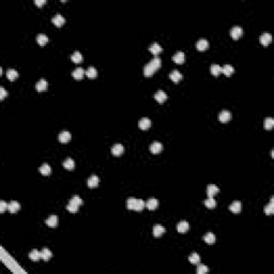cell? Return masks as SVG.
Listing matches in <instances>:
<instances>
[{
    "mask_svg": "<svg viewBox=\"0 0 274 274\" xmlns=\"http://www.w3.org/2000/svg\"><path fill=\"white\" fill-rule=\"evenodd\" d=\"M6 209H7V203L4 200L0 202V212H4Z\"/></svg>",
    "mask_w": 274,
    "mask_h": 274,
    "instance_id": "obj_43",
    "label": "cell"
},
{
    "mask_svg": "<svg viewBox=\"0 0 274 274\" xmlns=\"http://www.w3.org/2000/svg\"><path fill=\"white\" fill-rule=\"evenodd\" d=\"M7 90L4 89L3 87H0V99H4V97H7Z\"/></svg>",
    "mask_w": 274,
    "mask_h": 274,
    "instance_id": "obj_44",
    "label": "cell"
},
{
    "mask_svg": "<svg viewBox=\"0 0 274 274\" xmlns=\"http://www.w3.org/2000/svg\"><path fill=\"white\" fill-rule=\"evenodd\" d=\"M165 232V227L160 224H157V225L153 226V236L154 237H161L163 233Z\"/></svg>",
    "mask_w": 274,
    "mask_h": 274,
    "instance_id": "obj_16",
    "label": "cell"
},
{
    "mask_svg": "<svg viewBox=\"0 0 274 274\" xmlns=\"http://www.w3.org/2000/svg\"><path fill=\"white\" fill-rule=\"evenodd\" d=\"M123 151H124V147L121 144H115L112 147V153L115 155V157H119L121 155Z\"/></svg>",
    "mask_w": 274,
    "mask_h": 274,
    "instance_id": "obj_10",
    "label": "cell"
},
{
    "mask_svg": "<svg viewBox=\"0 0 274 274\" xmlns=\"http://www.w3.org/2000/svg\"><path fill=\"white\" fill-rule=\"evenodd\" d=\"M19 209H21V203H19L18 202H16V200H12V202H10L9 203H7V210H9L11 213L17 212Z\"/></svg>",
    "mask_w": 274,
    "mask_h": 274,
    "instance_id": "obj_8",
    "label": "cell"
},
{
    "mask_svg": "<svg viewBox=\"0 0 274 274\" xmlns=\"http://www.w3.org/2000/svg\"><path fill=\"white\" fill-rule=\"evenodd\" d=\"M138 125H139V127L142 130H147V129H149V127H151V120H150L149 118H147V117H144V118H142V119L139 120Z\"/></svg>",
    "mask_w": 274,
    "mask_h": 274,
    "instance_id": "obj_11",
    "label": "cell"
},
{
    "mask_svg": "<svg viewBox=\"0 0 274 274\" xmlns=\"http://www.w3.org/2000/svg\"><path fill=\"white\" fill-rule=\"evenodd\" d=\"M29 258L33 261H37L39 259H41V252H39L37 250H33L29 253Z\"/></svg>",
    "mask_w": 274,
    "mask_h": 274,
    "instance_id": "obj_39",
    "label": "cell"
},
{
    "mask_svg": "<svg viewBox=\"0 0 274 274\" xmlns=\"http://www.w3.org/2000/svg\"><path fill=\"white\" fill-rule=\"evenodd\" d=\"M40 172L42 173V175H44V176H47V175H49V173L52 172V168H51V166H49L48 164H47V163H44L43 165L41 166V167H40Z\"/></svg>",
    "mask_w": 274,
    "mask_h": 274,
    "instance_id": "obj_35",
    "label": "cell"
},
{
    "mask_svg": "<svg viewBox=\"0 0 274 274\" xmlns=\"http://www.w3.org/2000/svg\"><path fill=\"white\" fill-rule=\"evenodd\" d=\"M146 207V202L142 199H139V198H129L127 200V208L131 210H136V211H140L142 210Z\"/></svg>",
    "mask_w": 274,
    "mask_h": 274,
    "instance_id": "obj_2",
    "label": "cell"
},
{
    "mask_svg": "<svg viewBox=\"0 0 274 274\" xmlns=\"http://www.w3.org/2000/svg\"><path fill=\"white\" fill-rule=\"evenodd\" d=\"M47 86H48V82H47V80L44 79V78L40 79L36 84V88H37V91H44V90H46Z\"/></svg>",
    "mask_w": 274,
    "mask_h": 274,
    "instance_id": "obj_25",
    "label": "cell"
},
{
    "mask_svg": "<svg viewBox=\"0 0 274 274\" xmlns=\"http://www.w3.org/2000/svg\"><path fill=\"white\" fill-rule=\"evenodd\" d=\"M37 42L40 45H45L47 42H48V37L44 33H39L37 36Z\"/></svg>",
    "mask_w": 274,
    "mask_h": 274,
    "instance_id": "obj_33",
    "label": "cell"
},
{
    "mask_svg": "<svg viewBox=\"0 0 274 274\" xmlns=\"http://www.w3.org/2000/svg\"><path fill=\"white\" fill-rule=\"evenodd\" d=\"M218 191H220V188H218L217 185H215V184H209L207 187V194L209 197H213L215 194H217Z\"/></svg>",
    "mask_w": 274,
    "mask_h": 274,
    "instance_id": "obj_22",
    "label": "cell"
},
{
    "mask_svg": "<svg viewBox=\"0 0 274 274\" xmlns=\"http://www.w3.org/2000/svg\"><path fill=\"white\" fill-rule=\"evenodd\" d=\"M71 133L69 132V131H62L61 133L59 134V136H58V139H59V142H63V144H65V142H70L71 140Z\"/></svg>",
    "mask_w": 274,
    "mask_h": 274,
    "instance_id": "obj_9",
    "label": "cell"
},
{
    "mask_svg": "<svg viewBox=\"0 0 274 274\" xmlns=\"http://www.w3.org/2000/svg\"><path fill=\"white\" fill-rule=\"evenodd\" d=\"M259 40H260L261 44L267 46V45L270 44L271 41H272V36H271V33H269V32H263V33L260 36Z\"/></svg>",
    "mask_w": 274,
    "mask_h": 274,
    "instance_id": "obj_5",
    "label": "cell"
},
{
    "mask_svg": "<svg viewBox=\"0 0 274 274\" xmlns=\"http://www.w3.org/2000/svg\"><path fill=\"white\" fill-rule=\"evenodd\" d=\"M154 99L159 103H163V102L166 101V99H167V94H166V92L163 91V90H159V91L155 92Z\"/></svg>",
    "mask_w": 274,
    "mask_h": 274,
    "instance_id": "obj_20",
    "label": "cell"
},
{
    "mask_svg": "<svg viewBox=\"0 0 274 274\" xmlns=\"http://www.w3.org/2000/svg\"><path fill=\"white\" fill-rule=\"evenodd\" d=\"M188 229H190V224L187 221H181V222L177 224V230L181 233L187 232Z\"/></svg>",
    "mask_w": 274,
    "mask_h": 274,
    "instance_id": "obj_12",
    "label": "cell"
},
{
    "mask_svg": "<svg viewBox=\"0 0 274 274\" xmlns=\"http://www.w3.org/2000/svg\"><path fill=\"white\" fill-rule=\"evenodd\" d=\"M208 47H209V42H208L207 39H199L196 42V48L198 51H205Z\"/></svg>",
    "mask_w": 274,
    "mask_h": 274,
    "instance_id": "obj_6",
    "label": "cell"
},
{
    "mask_svg": "<svg viewBox=\"0 0 274 274\" xmlns=\"http://www.w3.org/2000/svg\"><path fill=\"white\" fill-rule=\"evenodd\" d=\"M64 166V168H67V169H73V168L75 167V162L74 160L72 159V157H67V159L64 160V162L62 163Z\"/></svg>",
    "mask_w": 274,
    "mask_h": 274,
    "instance_id": "obj_31",
    "label": "cell"
},
{
    "mask_svg": "<svg viewBox=\"0 0 274 274\" xmlns=\"http://www.w3.org/2000/svg\"><path fill=\"white\" fill-rule=\"evenodd\" d=\"M274 125V119L272 117H267L263 121V127L266 130H271Z\"/></svg>",
    "mask_w": 274,
    "mask_h": 274,
    "instance_id": "obj_37",
    "label": "cell"
},
{
    "mask_svg": "<svg viewBox=\"0 0 274 274\" xmlns=\"http://www.w3.org/2000/svg\"><path fill=\"white\" fill-rule=\"evenodd\" d=\"M7 77L10 80H14L15 78H17V77H18V72H17L16 70H14V69H7Z\"/></svg>",
    "mask_w": 274,
    "mask_h": 274,
    "instance_id": "obj_38",
    "label": "cell"
},
{
    "mask_svg": "<svg viewBox=\"0 0 274 274\" xmlns=\"http://www.w3.org/2000/svg\"><path fill=\"white\" fill-rule=\"evenodd\" d=\"M52 252H51V251H49L47 247H44L43 250L41 251V257H42V259L45 260V261L51 259V258H52Z\"/></svg>",
    "mask_w": 274,
    "mask_h": 274,
    "instance_id": "obj_30",
    "label": "cell"
},
{
    "mask_svg": "<svg viewBox=\"0 0 274 274\" xmlns=\"http://www.w3.org/2000/svg\"><path fill=\"white\" fill-rule=\"evenodd\" d=\"M52 22H54V24L56 25L57 27H61L62 25H63L64 22H65V19H64V17L62 16L61 14H59V13H58V14H56V15H55L54 17H52Z\"/></svg>",
    "mask_w": 274,
    "mask_h": 274,
    "instance_id": "obj_17",
    "label": "cell"
},
{
    "mask_svg": "<svg viewBox=\"0 0 274 274\" xmlns=\"http://www.w3.org/2000/svg\"><path fill=\"white\" fill-rule=\"evenodd\" d=\"M208 271H209V269H208L207 266L202 265V263H198L197 269H196V272H197V274H205V273H207Z\"/></svg>",
    "mask_w": 274,
    "mask_h": 274,
    "instance_id": "obj_42",
    "label": "cell"
},
{
    "mask_svg": "<svg viewBox=\"0 0 274 274\" xmlns=\"http://www.w3.org/2000/svg\"><path fill=\"white\" fill-rule=\"evenodd\" d=\"M85 73H86V72L84 71V69H82V67H76V69H75L74 71L72 72V75H73V77H74L75 79H82V77H84Z\"/></svg>",
    "mask_w": 274,
    "mask_h": 274,
    "instance_id": "obj_23",
    "label": "cell"
},
{
    "mask_svg": "<svg viewBox=\"0 0 274 274\" xmlns=\"http://www.w3.org/2000/svg\"><path fill=\"white\" fill-rule=\"evenodd\" d=\"M45 223H46V225L49 226V227H56V226L58 225V217L55 214H52V215H51V217H48L46 218Z\"/></svg>",
    "mask_w": 274,
    "mask_h": 274,
    "instance_id": "obj_21",
    "label": "cell"
},
{
    "mask_svg": "<svg viewBox=\"0 0 274 274\" xmlns=\"http://www.w3.org/2000/svg\"><path fill=\"white\" fill-rule=\"evenodd\" d=\"M203 203H205L206 207L209 208V209H213V208H215V206H217V202H215V199L213 197H208L207 199L203 202Z\"/></svg>",
    "mask_w": 274,
    "mask_h": 274,
    "instance_id": "obj_36",
    "label": "cell"
},
{
    "mask_svg": "<svg viewBox=\"0 0 274 274\" xmlns=\"http://www.w3.org/2000/svg\"><path fill=\"white\" fill-rule=\"evenodd\" d=\"M71 60L73 62H75V63H79V62H82V55L77 51L74 52L71 56Z\"/></svg>",
    "mask_w": 274,
    "mask_h": 274,
    "instance_id": "obj_40",
    "label": "cell"
},
{
    "mask_svg": "<svg viewBox=\"0 0 274 274\" xmlns=\"http://www.w3.org/2000/svg\"><path fill=\"white\" fill-rule=\"evenodd\" d=\"M203 241H205L206 243H208V244H213V243L215 242L214 233H212V232L206 233V235L203 236Z\"/></svg>",
    "mask_w": 274,
    "mask_h": 274,
    "instance_id": "obj_27",
    "label": "cell"
},
{
    "mask_svg": "<svg viewBox=\"0 0 274 274\" xmlns=\"http://www.w3.org/2000/svg\"><path fill=\"white\" fill-rule=\"evenodd\" d=\"M149 51L151 52L152 54L154 55V56H157V54H160V52H162V46H161V45H160L159 43L154 42V43H152V44L149 46Z\"/></svg>",
    "mask_w": 274,
    "mask_h": 274,
    "instance_id": "obj_24",
    "label": "cell"
},
{
    "mask_svg": "<svg viewBox=\"0 0 274 274\" xmlns=\"http://www.w3.org/2000/svg\"><path fill=\"white\" fill-rule=\"evenodd\" d=\"M157 206H159V200H157V198H149V199L147 200V202H146V207L149 210L157 209Z\"/></svg>",
    "mask_w": 274,
    "mask_h": 274,
    "instance_id": "obj_15",
    "label": "cell"
},
{
    "mask_svg": "<svg viewBox=\"0 0 274 274\" xmlns=\"http://www.w3.org/2000/svg\"><path fill=\"white\" fill-rule=\"evenodd\" d=\"M263 211H265V213L266 214H268V215H271V214H273V212H274V203H273V197H271V199H270V202H269V205H267L265 207V209H263Z\"/></svg>",
    "mask_w": 274,
    "mask_h": 274,
    "instance_id": "obj_28",
    "label": "cell"
},
{
    "mask_svg": "<svg viewBox=\"0 0 274 274\" xmlns=\"http://www.w3.org/2000/svg\"><path fill=\"white\" fill-rule=\"evenodd\" d=\"M188 260H190V262L194 263V265H198L200 261V256L198 255L197 253H193L190 255V257H188Z\"/></svg>",
    "mask_w": 274,
    "mask_h": 274,
    "instance_id": "obj_41",
    "label": "cell"
},
{
    "mask_svg": "<svg viewBox=\"0 0 274 274\" xmlns=\"http://www.w3.org/2000/svg\"><path fill=\"white\" fill-rule=\"evenodd\" d=\"M86 75L91 79L95 78V77H97V70L95 69L94 67H89L87 69V71H86Z\"/></svg>",
    "mask_w": 274,
    "mask_h": 274,
    "instance_id": "obj_34",
    "label": "cell"
},
{
    "mask_svg": "<svg viewBox=\"0 0 274 274\" xmlns=\"http://www.w3.org/2000/svg\"><path fill=\"white\" fill-rule=\"evenodd\" d=\"M82 198H80L78 195H74V196H73V197L71 198V199H70L69 203H67V209L69 210L70 212L75 213V212H77V211H78L79 206H82Z\"/></svg>",
    "mask_w": 274,
    "mask_h": 274,
    "instance_id": "obj_3",
    "label": "cell"
},
{
    "mask_svg": "<svg viewBox=\"0 0 274 274\" xmlns=\"http://www.w3.org/2000/svg\"><path fill=\"white\" fill-rule=\"evenodd\" d=\"M184 59H185V55L183 52H177L175 55L172 56V60L176 62V63H183L184 62Z\"/></svg>",
    "mask_w": 274,
    "mask_h": 274,
    "instance_id": "obj_18",
    "label": "cell"
},
{
    "mask_svg": "<svg viewBox=\"0 0 274 274\" xmlns=\"http://www.w3.org/2000/svg\"><path fill=\"white\" fill-rule=\"evenodd\" d=\"M45 2H46V0H36V1H34V3H36L37 6L41 7V6H43Z\"/></svg>",
    "mask_w": 274,
    "mask_h": 274,
    "instance_id": "obj_45",
    "label": "cell"
},
{
    "mask_svg": "<svg viewBox=\"0 0 274 274\" xmlns=\"http://www.w3.org/2000/svg\"><path fill=\"white\" fill-rule=\"evenodd\" d=\"M99 177H97V175H92L91 177H89V179H88L87 183H88V187H95L97 184H99Z\"/></svg>",
    "mask_w": 274,
    "mask_h": 274,
    "instance_id": "obj_26",
    "label": "cell"
},
{
    "mask_svg": "<svg viewBox=\"0 0 274 274\" xmlns=\"http://www.w3.org/2000/svg\"><path fill=\"white\" fill-rule=\"evenodd\" d=\"M182 77H183L182 73H180L178 70H173L172 72L169 73V78L172 79V82H180V80L182 79Z\"/></svg>",
    "mask_w": 274,
    "mask_h": 274,
    "instance_id": "obj_13",
    "label": "cell"
},
{
    "mask_svg": "<svg viewBox=\"0 0 274 274\" xmlns=\"http://www.w3.org/2000/svg\"><path fill=\"white\" fill-rule=\"evenodd\" d=\"M161 64H162V60H161V58L157 57V56H154L151 60H150L149 63H147L144 67V74L146 75V76H151L153 73L161 67Z\"/></svg>",
    "mask_w": 274,
    "mask_h": 274,
    "instance_id": "obj_1",
    "label": "cell"
},
{
    "mask_svg": "<svg viewBox=\"0 0 274 274\" xmlns=\"http://www.w3.org/2000/svg\"><path fill=\"white\" fill-rule=\"evenodd\" d=\"M242 209V203H241L239 200H235V202H231V205L229 206V210L233 213H239Z\"/></svg>",
    "mask_w": 274,
    "mask_h": 274,
    "instance_id": "obj_14",
    "label": "cell"
},
{
    "mask_svg": "<svg viewBox=\"0 0 274 274\" xmlns=\"http://www.w3.org/2000/svg\"><path fill=\"white\" fill-rule=\"evenodd\" d=\"M233 71H235V69H233V67L231 64H225V65H223V67H222V72L226 75V76H230V75L233 73Z\"/></svg>",
    "mask_w": 274,
    "mask_h": 274,
    "instance_id": "obj_29",
    "label": "cell"
},
{
    "mask_svg": "<svg viewBox=\"0 0 274 274\" xmlns=\"http://www.w3.org/2000/svg\"><path fill=\"white\" fill-rule=\"evenodd\" d=\"M242 33H243V28L241 26H238V25H237V26H233L232 28H231V30H230L231 37H232L235 40L239 39V37L242 36Z\"/></svg>",
    "mask_w": 274,
    "mask_h": 274,
    "instance_id": "obj_4",
    "label": "cell"
},
{
    "mask_svg": "<svg viewBox=\"0 0 274 274\" xmlns=\"http://www.w3.org/2000/svg\"><path fill=\"white\" fill-rule=\"evenodd\" d=\"M163 150V145L160 142H153L150 145V151L152 153H160Z\"/></svg>",
    "mask_w": 274,
    "mask_h": 274,
    "instance_id": "obj_19",
    "label": "cell"
},
{
    "mask_svg": "<svg viewBox=\"0 0 274 274\" xmlns=\"http://www.w3.org/2000/svg\"><path fill=\"white\" fill-rule=\"evenodd\" d=\"M210 71H211V73H212L213 75H214V76H217V75H220L221 73H222V67H221V65H218L217 63H214V64L211 65Z\"/></svg>",
    "mask_w": 274,
    "mask_h": 274,
    "instance_id": "obj_32",
    "label": "cell"
},
{
    "mask_svg": "<svg viewBox=\"0 0 274 274\" xmlns=\"http://www.w3.org/2000/svg\"><path fill=\"white\" fill-rule=\"evenodd\" d=\"M230 118H231V112L227 109L222 110V112H220V115H218V119H220L221 122H228L230 120Z\"/></svg>",
    "mask_w": 274,
    "mask_h": 274,
    "instance_id": "obj_7",
    "label": "cell"
}]
</instances>
